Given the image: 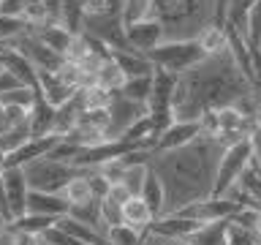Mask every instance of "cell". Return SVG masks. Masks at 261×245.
Wrapping results in <instances>:
<instances>
[{
  "label": "cell",
  "instance_id": "obj_48",
  "mask_svg": "<svg viewBox=\"0 0 261 245\" xmlns=\"http://www.w3.org/2000/svg\"><path fill=\"white\" fill-rule=\"evenodd\" d=\"M8 128V122H6V112H3V106H0V134Z\"/></svg>",
  "mask_w": 261,
  "mask_h": 245
},
{
  "label": "cell",
  "instance_id": "obj_46",
  "mask_svg": "<svg viewBox=\"0 0 261 245\" xmlns=\"http://www.w3.org/2000/svg\"><path fill=\"white\" fill-rule=\"evenodd\" d=\"M0 245H16V232H14L11 224H6L0 229Z\"/></svg>",
  "mask_w": 261,
  "mask_h": 245
},
{
  "label": "cell",
  "instance_id": "obj_11",
  "mask_svg": "<svg viewBox=\"0 0 261 245\" xmlns=\"http://www.w3.org/2000/svg\"><path fill=\"white\" fill-rule=\"evenodd\" d=\"M3 188H6L8 210H11V220L24 215V212H28V193H30L24 169H19V166H3Z\"/></svg>",
  "mask_w": 261,
  "mask_h": 245
},
{
  "label": "cell",
  "instance_id": "obj_1",
  "mask_svg": "<svg viewBox=\"0 0 261 245\" xmlns=\"http://www.w3.org/2000/svg\"><path fill=\"white\" fill-rule=\"evenodd\" d=\"M223 150L226 147L218 139L199 136L196 142L177 147V150L152 153L150 166L161 177L163 191H166L163 215H171V212H177L185 204L212 196L218 161L223 155Z\"/></svg>",
  "mask_w": 261,
  "mask_h": 245
},
{
  "label": "cell",
  "instance_id": "obj_24",
  "mask_svg": "<svg viewBox=\"0 0 261 245\" xmlns=\"http://www.w3.org/2000/svg\"><path fill=\"white\" fill-rule=\"evenodd\" d=\"M228 224L231 220H215V224L201 226L188 242L191 245H228Z\"/></svg>",
  "mask_w": 261,
  "mask_h": 245
},
{
  "label": "cell",
  "instance_id": "obj_51",
  "mask_svg": "<svg viewBox=\"0 0 261 245\" xmlns=\"http://www.w3.org/2000/svg\"><path fill=\"white\" fill-rule=\"evenodd\" d=\"M258 134H261V126H258Z\"/></svg>",
  "mask_w": 261,
  "mask_h": 245
},
{
  "label": "cell",
  "instance_id": "obj_28",
  "mask_svg": "<svg viewBox=\"0 0 261 245\" xmlns=\"http://www.w3.org/2000/svg\"><path fill=\"white\" fill-rule=\"evenodd\" d=\"M68 215L73 220H79V224H87L93 226L95 232L103 234V224H101V199H90L85 204H73V207L68 210Z\"/></svg>",
  "mask_w": 261,
  "mask_h": 245
},
{
  "label": "cell",
  "instance_id": "obj_41",
  "mask_svg": "<svg viewBox=\"0 0 261 245\" xmlns=\"http://www.w3.org/2000/svg\"><path fill=\"white\" fill-rule=\"evenodd\" d=\"M30 6V0H0V14L6 16H19L22 19V11Z\"/></svg>",
  "mask_w": 261,
  "mask_h": 245
},
{
  "label": "cell",
  "instance_id": "obj_22",
  "mask_svg": "<svg viewBox=\"0 0 261 245\" xmlns=\"http://www.w3.org/2000/svg\"><path fill=\"white\" fill-rule=\"evenodd\" d=\"M196 41H199V46L204 49V55H207V57L228 52V33H226V28H218V24H207V28H201V33L196 36Z\"/></svg>",
  "mask_w": 261,
  "mask_h": 245
},
{
  "label": "cell",
  "instance_id": "obj_50",
  "mask_svg": "<svg viewBox=\"0 0 261 245\" xmlns=\"http://www.w3.org/2000/svg\"><path fill=\"white\" fill-rule=\"evenodd\" d=\"M258 126H261V114H258Z\"/></svg>",
  "mask_w": 261,
  "mask_h": 245
},
{
  "label": "cell",
  "instance_id": "obj_38",
  "mask_svg": "<svg viewBox=\"0 0 261 245\" xmlns=\"http://www.w3.org/2000/svg\"><path fill=\"white\" fill-rule=\"evenodd\" d=\"M125 169H128V163L122 161V158H112V161H106V163H101V166H98V175H101L109 185H114V183H122Z\"/></svg>",
  "mask_w": 261,
  "mask_h": 245
},
{
  "label": "cell",
  "instance_id": "obj_4",
  "mask_svg": "<svg viewBox=\"0 0 261 245\" xmlns=\"http://www.w3.org/2000/svg\"><path fill=\"white\" fill-rule=\"evenodd\" d=\"M177 74L152 71V93L147 98V114H150L152 126H155V136H161L171 122H174V90H177Z\"/></svg>",
  "mask_w": 261,
  "mask_h": 245
},
{
  "label": "cell",
  "instance_id": "obj_10",
  "mask_svg": "<svg viewBox=\"0 0 261 245\" xmlns=\"http://www.w3.org/2000/svg\"><path fill=\"white\" fill-rule=\"evenodd\" d=\"M144 114H147L144 104H136V101H130V98H125L122 93H114L112 104H109V131H106V136L120 139L139 117H144Z\"/></svg>",
  "mask_w": 261,
  "mask_h": 245
},
{
  "label": "cell",
  "instance_id": "obj_6",
  "mask_svg": "<svg viewBox=\"0 0 261 245\" xmlns=\"http://www.w3.org/2000/svg\"><path fill=\"white\" fill-rule=\"evenodd\" d=\"M253 161V142L250 139H242L231 147H226L223 155L218 161V172H215V185H212V196L220 199L228 188L240 183V177L245 175V169L250 166Z\"/></svg>",
  "mask_w": 261,
  "mask_h": 245
},
{
  "label": "cell",
  "instance_id": "obj_21",
  "mask_svg": "<svg viewBox=\"0 0 261 245\" xmlns=\"http://www.w3.org/2000/svg\"><path fill=\"white\" fill-rule=\"evenodd\" d=\"M142 202L150 207V212L155 218L163 215V207H166V191H163V183H161V177L155 175L152 166H150V172H147V180H144V188H142Z\"/></svg>",
  "mask_w": 261,
  "mask_h": 245
},
{
  "label": "cell",
  "instance_id": "obj_42",
  "mask_svg": "<svg viewBox=\"0 0 261 245\" xmlns=\"http://www.w3.org/2000/svg\"><path fill=\"white\" fill-rule=\"evenodd\" d=\"M250 57H253V79H250V87L253 93L261 95V49H250Z\"/></svg>",
  "mask_w": 261,
  "mask_h": 245
},
{
  "label": "cell",
  "instance_id": "obj_39",
  "mask_svg": "<svg viewBox=\"0 0 261 245\" xmlns=\"http://www.w3.org/2000/svg\"><path fill=\"white\" fill-rule=\"evenodd\" d=\"M87 183H90V191H93V199H106L109 183L98 175V169H87Z\"/></svg>",
  "mask_w": 261,
  "mask_h": 245
},
{
  "label": "cell",
  "instance_id": "obj_32",
  "mask_svg": "<svg viewBox=\"0 0 261 245\" xmlns=\"http://www.w3.org/2000/svg\"><path fill=\"white\" fill-rule=\"evenodd\" d=\"M120 93L125 95V98H130V101L147 106V98H150V93H152V77H134V79H125V85H122Z\"/></svg>",
  "mask_w": 261,
  "mask_h": 245
},
{
  "label": "cell",
  "instance_id": "obj_43",
  "mask_svg": "<svg viewBox=\"0 0 261 245\" xmlns=\"http://www.w3.org/2000/svg\"><path fill=\"white\" fill-rule=\"evenodd\" d=\"M106 199H112V202H117V204H125L128 199H134L130 196V191L122 183H114V185H109V193H106Z\"/></svg>",
  "mask_w": 261,
  "mask_h": 245
},
{
  "label": "cell",
  "instance_id": "obj_18",
  "mask_svg": "<svg viewBox=\"0 0 261 245\" xmlns=\"http://www.w3.org/2000/svg\"><path fill=\"white\" fill-rule=\"evenodd\" d=\"M30 33H33V36H36L46 49H52V52L60 55V57H65V52H68L71 44H73V33H71L68 28H63L60 22H46V24H41V28L30 30Z\"/></svg>",
  "mask_w": 261,
  "mask_h": 245
},
{
  "label": "cell",
  "instance_id": "obj_19",
  "mask_svg": "<svg viewBox=\"0 0 261 245\" xmlns=\"http://www.w3.org/2000/svg\"><path fill=\"white\" fill-rule=\"evenodd\" d=\"M112 60L120 65V71L125 74V79L134 77H152L155 65L150 63V57L134 49H112Z\"/></svg>",
  "mask_w": 261,
  "mask_h": 245
},
{
  "label": "cell",
  "instance_id": "obj_31",
  "mask_svg": "<svg viewBox=\"0 0 261 245\" xmlns=\"http://www.w3.org/2000/svg\"><path fill=\"white\" fill-rule=\"evenodd\" d=\"M120 16L125 28H130L136 22H144V19H152V0H125Z\"/></svg>",
  "mask_w": 261,
  "mask_h": 245
},
{
  "label": "cell",
  "instance_id": "obj_40",
  "mask_svg": "<svg viewBox=\"0 0 261 245\" xmlns=\"http://www.w3.org/2000/svg\"><path fill=\"white\" fill-rule=\"evenodd\" d=\"M228 6H231V0H212V22H210V24L226 28V19H228Z\"/></svg>",
  "mask_w": 261,
  "mask_h": 245
},
{
  "label": "cell",
  "instance_id": "obj_30",
  "mask_svg": "<svg viewBox=\"0 0 261 245\" xmlns=\"http://www.w3.org/2000/svg\"><path fill=\"white\" fill-rule=\"evenodd\" d=\"M63 196H65V202H68L71 207L93 199V191H90V183H87V169H82V175H76L68 185L63 188Z\"/></svg>",
  "mask_w": 261,
  "mask_h": 245
},
{
  "label": "cell",
  "instance_id": "obj_37",
  "mask_svg": "<svg viewBox=\"0 0 261 245\" xmlns=\"http://www.w3.org/2000/svg\"><path fill=\"white\" fill-rule=\"evenodd\" d=\"M101 224H103V234L109 229L122 224V204L112 202V199H101Z\"/></svg>",
  "mask_w": 261,
  "mask_h": 245
},
{
  "label": "cell",
  "instance_id": "obj_8",
  "mask_svg": "<svg viewBox=\"0 0 261 245\" xmlns=\"http://www.w3.org/2000/svg\"><path fill=\"white\" fill-rule=\"evenodd\" d=\"M242 207L231 199H226V196H207V199H199V202H191L185 204V207H179L177 212H171V215H179V218H191V220H201V224H215V220H231L237 212Z\"/></svg>",
  "mask_w": 261,
  "mask_h": 245
},
{
  "label": "cell",
  "instance_id": "obj_26",
  "mask_svg": "<svg viewBox=\"0 0 261 245\" xmlns=\"http://www.w3.org/2000/svg\"><path fill=\"white\" fill-rule=\"evenodd\" d=\"M93 85L103 87V90H109V93H120L122 85H125V74H122V71H120V65L109 57V60H103V63H101V68H98L95 79H93Z\"/></svg>",
  "mask_w": 261,
  "mask_h": 245
},
{
  "label": "cell",
  "instance_id": "obj_47",
  "mask_svg": "<svg viewBox=\"0 0 261 245\" xmlns=\"http://www.w3.org/2000/svg\"><path fill=\"white\" fill-rule=\"evenodd\" d=\"M250 142H253V166L261 169V134L258 131L250 136Z\"/></svg>",
  "mask_w": 261,
  "mask_h": 245
},
{
  "label": "cell",
  "instance_id": "obj_12",
  "mask_svg": "<svg viewBox=\"0 0 261 245\" xmlns=\"http://www.w3.org/2000/svg\"><path fill=\"white\" fill-rule=\"evenodd\" d=\"M125 38L134 52L150 55L155 46H161L166 41V28L158 19H144V22H136L130 28H125Z\"/></svg>",
  "mask_w": 261,
  "mask_h": 245
},
{
  "label": "cell",
  "instance_id": "obj_35",
  "mask_svg": "<svg viewBox=\"0 0 261 245\" xmlns=\"http://www.w3.org/2000/svg\"><path fill=\"white\" fill-rule=\"evenodd\" d=\"M147 172H150V163H130L125 169V177H122V185L130 191V196H142Z\"/></svg>",
  "mask_w": 261,
  "mask_h": 245
},
{
  "label": "cell",
  "instance_id": "obj_45",
  "mask_svg": "<svg viewBox=\"0 0 261 245\" xmlns=\"http://www.w3.org/2000/svg\"><path fill=\"white\" fill-rule=\"evenodd\" d=\"M16 232V229H14ZM16 245H44V237L28 234V232H16Z\"/></svg>",
  "mask_w": 261,
  "mask_h": 245
},
{
  "label": "cell",
  "instance_id": "obj_9",
  "mask_svg": "<svg viewBox=\"0 0 261 245\" xmlns=\"http://www.w3.org/2000/svg\"><path fill=\"white\" fill-rule=\"evenodd\" d=\"M8 46L16 49V52H19V55H22L24 60H28L36 71H55V74H57V71H60V65L65 63V57L55 55L52 49H46L36 36H33L30 30L24 33V36L16 38L14 44H8Z\"/></svg>",
  "mask_w": 261,
  "mask_h": 245
},
{
  "label": "cell",
  "instance_id": "obj_14",
  "mask_svg": "<svg viewBox=\"0 0 261 245\" xmlns=\"http://www.w3.org/2000/svg\"><path fill=\"white\" fill-rule=\"evenodd\" d=\"M201 226H207V224L191 220V218H179V215H161V218H155L152 224L147 226V232L169 237V240H174V242H188Z\"/></svg>",
  "mask_w": 261,
  "mask_h": 245
},
{
  "label": "cell",
  "instance_id": "obj_5",
  "mask_svg": "<svg viewBox=\"0 0 261 245\" xmlns=\"http://www.w3.org/2000/svg\"><path fill=\"white\" fill-rule=\"evenodd\" d=\"M76 175H82V169L71 166V163H63V161H52V158H38L24 166V177H28L30 191L63 193V188Z\"/></svg>",
  "mask_w": 261,
  "mask_h": 245
},
{
  "label": "cell",
  "instance_id": "obj_13",
  "mask_svg": "<svg viewBox=\"0 0 261 245\" xmlns=\"http://www.w3.org/2000/svg\"><path fill=\"white\" fill-rule=\"evenodd\" d=\"M199 139V120H174L163 134L155 139L152 153H169L177 147H185Z\"/></svg>",
  "mask_w": 261,
  "mask_h": 245
},
{
  "label": "cell",
  "instance_id": "obj_29",
  "mask_svg": "<svg viewBox=\"0 0 261 245\" xmlns=\"http://www.w3.org/2000/svg\"><path fill=\"white\" fill-rule=\"evenodd\" d=\"M36 101H38V93H36V90H30V87H24V85L0 93V106H19V109L33 112Z\"/></svg>",
  "mask_w": 261,
  "mask_h": 245
},
{
  "label": "cell",
  "instance_id": "obj_34",
  "mask_svg": "<svg viewBox=\"0 0 261 245\" xmlns=\"http://www.w3.org/2000/svg\"><path fill=\"white\" fill-rule=\"evenodd\" d=\"M30 28L24 24V19L19 16H6L0 14V44H14L19 36H24Z\"/></svg>",
  "mask_w": 261,
  "mask_h": 245
},
{
  "label": "cell",
  "instance_id": "obj_3",
  "mask_svg": "<svg viewBox=\"0 0 261 245\" xmlns=\"http://www.w3.org/2000/svg\"><path fill=\"white\" fill-rule=\"evenodd\" d=\"M150 63L161 71H169V74H185L196 68L201 60H207L204 49L199 46L196 38H166L161 46H155L150 55Z\"/></svg>",
  "mask_w": 261,
  "mask_h": 245
},
{
  "label": "cell",
  "instance_id": "obj_16",
  "mask_svg": "<svg viewBox=\"0 0 261 245\" xmlns=\"http://www.w3.org/2000/svg\"><path fill=\"white\" fill-rule=\"evenodd\" d=\"M76 93V87L65 85L60 79V74L55 71H38V98H44L49 106H63L68 98Z\"/></svg>",
  "mask_w": 261,
  "mask_h": 245
},
{
  "label": "cell",
  "instance_id": "obj_15",
  "mask_svg": "<svg viewBox=\"0 0 261 245\" xmlns=\"http://www.w3.org/2000/svg\"><path fill=\"white\" fill-rule=\"evenodd\" d=\"M57 142H60L57 136H33V139H28V142H24L16 153L6 155V158H3V166H19V169H24V166H28V163H33V161L46 158V155L55 150Z\"/></svg>",
  "mask_w": 261,
  "mask_h": 245
},
{
  "label": "cell",
  "instance_id": "obj_33",
  "mask_svg": "<svg viewBox=\"0 0 261 245\" xmlns=\"http://www.w3.org/2000/svg\"><path fill=\"white\" fill-rule=\"evenodd\" d=\"M79 95H82L85 109H109L114 93H109V90H103L98 85H85V87H79Z\"/></svg>",
  "mask_w": 261,
  "mask_h": 245
},
{
  "label": "cell",
  "instance_id": "obj_7",
  "mask_svg": "<svg viewBox=\"0 0 261 245\" xmlns=\"http://www.w3.org/2000/svg\"><path fill=\"white\" fill-rule=\"evenodd\" d=\"M82 33H87V36L98 38L101 44L112 49H130L128 46V38H125V24H122V16L120 14H95V16H85V22H82Z\"/></svg>",
  "mask_w": 261,
  "mask_h": 245
},
{
  "label": "cell",
  "instance_id": "obj_20",
  "mask_svg": "<svg viewBox=\"0 0 261 245\" xmlns=\"http://www.w3.org/2000/svg\"><path fill=\"white\" fill-rule=\"evenodd\" d=\"M155 220V215L150 212V207L142 202V196H134V199H128L122 204V224L136 229V232H147V226H150Z\"/></svg>",
  "mask_w": 261,
  "mask_h": 245
},
{
  "label": "cell",
  "instance_id": "obj_36",
  "mask_svg": "<svg viewBox=\"0 0 261 245\" xmlns=\"http://www.w3.org/2000/svg\"><path fill=\"white\" fill-rule=\"evenodd\" d=\"M106 240H109V245H142L144 242V234L136 232V229H130L125 224L114 226L106 232Z\"/></svg>",
  "mask_w": 261,
  "mask_h": 245
},
{
  "label": "cell",
  "instance_id": "obj_49",
  "mask_svg": "<svg viewBox=\"0 0 261 245\" xmlns=\"http://www.w3.org/2000/svg\"><path fill=\"white\" fill-rule=\"evenodd\" d=\"M258 114H261V95H258Z\"/></svg>",
  "mask_w": 261,
  "mask_h": 245
},
{
  "label": "cell",
  "instance_id": "obj_44",
  "mask_svg": "<svg viewBox=\"0 0 261 245\" xmlns=\"http://www.w3.org/2000/svg\"><path fill=\"white\" fill-rule=\"evenodd\" d=\"M109 6L106 0H85V16H95V14H106Z\"/></svg>",
  "mask_w": 261,
  "mask_h": 245
},
{
  "label": "cell",
  "instance_id": "obj_2",
  "mask_svg": "<svg viewBox=\"0 0 261 245\" xmlns=\"http://www.w3.org/2000/svg\"><path fill=\"white\" fill-rule=\"evenodd\" d=\"M250 95L256 93L237 71L231 55H212L196 68L179 74L174 90V120H199L204 112L237 106Z\"/></svg>",
  "mask_w": 261,
  "mask_h": 245
},
{
  "label": "cell",
  "instance_id": "obj_23",
  "mask_svg": "<svg viewBox=\"0 0 261 245\" xmlns=\"http://www.w3.org/2000/svg\"><path fill=\"white\" fill-rule=\"evenodd\" d=\"M55 106H49L44 98H38L36 106L30 112V131L33 136H52V126H55Z\"/></svg>",
  "mask_w": 261,
  "mask_h": 245
},
{
  "label": "cell",
  "instance_id": "obj_17",
  "mask_svg": "<svg viewBox=\"0 0 261 245\" xmlns=\"http://www.w3.org/2000/svg\"><path fill=\"white\" fill-rule=\"evenodd\" d=\"M71 204L65 202L63 193H46V191H30L28 193V212L36 215H49V218H63L68 215Z\"/></svg>",
  "mask_w": 261,
  "mask_h": 245
},
{
  "label": "cell",
  "instance_id": "obj_25",
  "mask_svg": "<svg viewBox=\"0 0 261 245\" xmlns=\"http://www.w3.org/2000/svg\"><path fill=\"white\" fill-rule=\"evenodd\" d=\"M28 139H33L30 120H28V122H22V126H11V128H6L3 134H0V158H6V155L16 153L24 142H28Z\"/></svg>",
  "mask_w": 261,
  "mask_h": 245
},
{
  "label": "cell",
  "instance_id": "obj_27",
  "mask_svg": "<svg viewBox=\"0 0 261 245\" xmlns=\"http://www.w3.org/2000/svg\"><path fill=\"white\" fill-rule=\"evenodd\" d=\"M55 224H57V218L36 215V212H24V215H19V218L11 220V226L16 229V232H28V234H38V237H44Z\"/></svg>",
  "mask_w": 261,
  "mask_h": 245
}]
</instances>
